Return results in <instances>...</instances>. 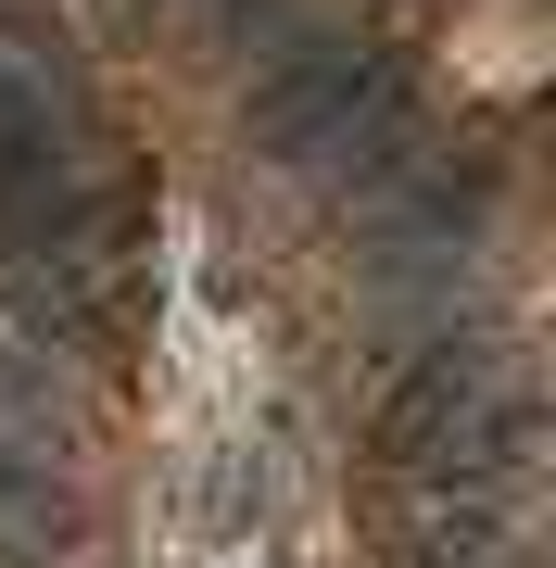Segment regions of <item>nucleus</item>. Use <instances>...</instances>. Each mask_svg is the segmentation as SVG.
Instances as JSON below:
<instances>
[{
  "label": "nucleus",
  "mask_w": 556,
  "mask_h": 568,
  "mask_svg": "<svg viewBox=\"0 0 556 568\" xmlns=\"http://www.w3.org/2000/svg\"><path fill=\"white\" fill-rule=\"evenodd\" d=\"M380 126H405V63L380 39H291L241 89V140L266 164H330L354 140H380Z\"/></svg>",
  "instance_id": "f257e3e1"
},
{
  "label": "nucleus",
  "mask_w": 556,
  "mask_h": 568,
  "mask_svg": "<svg viewBox=\"0 0 556 568\" xmlns=\"http://www.w3.org/2000/svg\"><path fill=\"white\" fill-rule=\"evenodd\" d=\"M405 568H494V493H443V506L417 518Z\"/></svg>",
  "instance_id": "f03ea898"
}]
</instances>
